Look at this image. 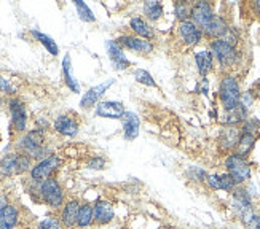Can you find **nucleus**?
<instances>
[{"instance_id": "1", "label": "nucleus", "mask_w": 260, "mask_h": 229, "mask_svg": "<svg viewBox=\"0 0 260 229\" xmlns=\"http://www.w3.org/2000/svg\"><path fill=\"white\" fill-rule=\"evenodd\" d=\"M32 189H29V194L40 204H45L48 209L51 210H61V207L64 205V202L67 201L66 198V189L61 185V181L51 177L47 178L40 183H34L30 181Z\"/></svg>"}, {"instance_id": "2", "label": "nucleus", "mask_w": 260, "mask_h": 229, "mask_svg": "<svg viewBox=\"0 0 260 229\" xmlns=\"http://www.w3.org/2000/svg\"><path fill=\"white\" fill-rule=\"evenodd\" d=\"M15 151L24 153L39 163L42 159L53 155V151L47 146V132L34 128L24 134H21L15 142Z\"/></svg>"}, {"instance_id": "3", "label": "nucleus", "mask_w": 260, "mask_h": 229, "mask_svg": "<svg viewBox=\"0 0 260 229\" xmlns=\"http://www.w3.org/2000/svg\"><path fill=\"white\" fill-rule=\"evenodd\" d=\"M241 94H243V91H241L238 77L230 72L223 73L219 82V91H217L219 102L223 111H232L236 107H240Z\"/></svg>"}, {"instance_id": "4", "label": "nucleus", "mask_w": 260, "mask_h": 229, "mask_svg": "<svg viewBox=\"0 0 260 229\" xmlns=\"http://www.w3.org/2000/svg\"><path fill=\"white\" fill-rule=\"evenodd\" d=\"M209 50L214 56V61L217 62V65L225 73H229V70L241 62V51L238 50V47L225 42L223 39L209 42Z\"/></svg>"}, {"instance_id": "5", "label": "nucleus", "mask_w": 260, "mask_h": 229, "mask_svg": "<svg viewBox=\"0 0 260 229\" xmlns=\"http://www.w3.org/2000/svg\"><path fill=\"white\" fill-rule=\"evenodd\" d=\"M230 209L236 220L243 226L249 223L251 216L257 212L254 205V198L249 194L246 186H236L230 194Z\"/></svg>"}, {"instance_id": "6", "label": "nucleus", "mask_w": 260, "mask_h": 229, "mask_svg": "<svg viewBox=\"0 0 260 229\" xmlns=\"http://www.w3.org/2000/svg\"><path fill=\"white\" fill-rule=\"evenodd\" d=\"M225 172L230 174L236 186H246L252 178V164L249 159L240 156L238 153H230L223 159Z\"/></svg>"}, {"instance_id": "7", "label": "nucleus", "mask_w": 260, "mask_h": 229, "mask_svg": "<svg viewBox=\"0 0 260 229\" xmlns=\"http://www.w3.org/2000/svg\"><path fill=\"white\" fill-rule=\"evenodd\" d=\"M62 166V158L58 153H53L48 158L42 159V161L36 163L29 172V181L40 183L47 178H51L58 174V170Z\"/></svg>"}, {"instance_id": "8", "label": "nucleus", "mask_w": 260, "mask_h": 229, "mask_svg": "<svg viewBox=\"0 0 260 229\" xmlns=\"http://www.w3.org/2000/svg\"><path fill=\"white\" fill-rule=\"evenodd\" d=\"M8 111H10V121H11V129L16 134H24L27 132L29 126V113L27 107L18 96L8 99Z\"/></svg>"}, {"instance_id": "9", "label": "nucleus", "mask_w": 260, "mask_h": 229, "mask_svg": "<svg viewBox=\"0 0 260 229\" xmlns=\"http://www.w3.org/2000/svg\"><path fill=\"white\" fill-rule=\"evenodd\" d=\"M240 137H241V126H223L217 139L220 153H223L225 156L235 153L240 142Z\"/></svg>"}, {"instance_id": "10", "label": "nucleus", "mask_w": 260, "mask_h": 229, "mask_svg": "<svg viewBox=\"0 0 260 229\" xmlns=\"http://www.w3.org/2000/svg\"><path fill=\"white\" fill-rule=\"evenodd\" d=\"M177 37H179L180 42L185 45V47H197V45H200L203 42V39H205V35H203V30L191 19L179 22Z\"/></svg>"}, {"instance_id": "11", "label": "nucleus", "mask_w": 260, "mask_h": 229, "mask_svg": "<svg viewBox=\"0 0 260 229\" xmlns=\"http://www.w3.org/2000/svg\"><path fill=\"white\" fill-rule=\"evenodd\" d=\"M216 10H214L212 4L209 2H195L191 4V16L190 19L195 22V24L201 29L205 30L211 22L212 19L216 18Z\"/></svg>"}, {"instance_id": "12", "label": "nucleus", "mask_w": 260, "mask_h": 229, "mask_svg": "<svg viewBox=\"0 0 260 229\" xmlns=\"http://www.w3.org/2000/svg\"><path fill=\"white\" fill-rule=\"evenodd\" d=\"M117 43L123 50H129V51H134L138 54H150L155 50L153 42L139 39V37L133 35V33H123V35H120L117 39Z\"/></svg>"}, {"instance_id": "13", "label": "nucleus", "mask_w": 260, "mask_h": 229, "mask_svg": "<svg viewBox=\"0 0 260 229\" xmlns=\"http://www.w3.org/2000/svg\"><path fill=\"white\" fill-rule=\"evenodd\" d=\"M94 209V224L98 226H107L115 220V205L109 199L99 198L93 202Z\"/></svg>"}, {"instance_id": "14", "label": "nucleus", "mask_w": 260, "mask_h": 229, "mask_svg": "<svg viewBox=\"0 0 260 229\" xmlns=\"http://www.w3.org/2000/svg\"><path fill=\"white\" fill-rule=\"evenodd\" d=\"M82 201L77 198H69L59 210V220L64 229H77L78 210H80Z\"/></svg>"}, {"instance_id": "15", "label": "nucleus", "mask_w": 260, "mask_h": 229, "mask_svg": "<svg viewBox=\"0 0 260 229\" xmlns=\"http://www.w3.org/2000/svg\"><path fill=\"white\" fill-rule=\"evenodd\" d=\"M53 129L62 137H75L80 129L78 120L71 113H61L53 121Z\"/></svg>"}, {"instance_id": "16", "label": "nucleus", "mask_w": 260, "mask_h": 229, "mask_svg": "<svg viewBox=\"0 0 260 229\" xmlns=\"http://www.w3.org/2000/svg\"><path fill=\"white\" fill-rule=\"evenodd\" d=\"M115 83V80L114 78H110L107 80V82L104 83H101L98 86H93V88H89L86 93L83 94V97L80 99V107L83 110H89V108H93L96 107L99 102H101V97H103L106 93H107V89Z\"/></svg>"}, {"instance_id": "17", "label": "nucleus", "mask_w": 260, "mask_h": 229, "mask_svg": "<svg viewBox=\"0 0 260 229\" xmlns=\"http://www.w3.org/2000/svg\"><path fill=\"white\" fill-rule=\"evenodd\" d=\"M94 113L99 118H107V120H121L123 114L126 113L123 102L118 100H101L94 107Z\"/></svg>"}, {"instance_id": "18", "label": "nucleus", "mask_w": 260, "mask_h": 229, "mask_svg": "<svg viewBox=\"0 0 260 229\" xmlns=\"http://www.w3.org/2000/svg\"><path fill=\"white\" fill-rule=\"evenodd\" d=\"M106 50H107V56L110 62L114 64L117 70H128L131 67V62L126 57L125 50L117 43V40H106Z\"/></svg>"}, {"instance_id": "19", "label": "nucleus", "mask_w": 260, "mask_h": 229, "mask_svg": "<svg viewBox=\"0 0 260 229\" xmlns=\"http://www.w3.org/2000/svg\"><path fill=\"white\" fill-rule=\"evenodd\" d=\"M21 223V209L10 202L0 207V229H16Z\"/></svg>"}, {"instance_id": "20", "label": "nucleus", "mask_w": 260, "mask_h": 229, "mask_svg": "<svg viewBox=\"0 0 260 229\" xmlns=\"http://www.w3.org/2000/svg\"><path fill=\"white\" fill-rule=\"evenodd\" d=\"M129 30H131L133 35L139 37V39L149 40V42L155 40V29H153V26L145 18L133 16L129 19Z\"/></svg>"}, {"instance_id": "21", "label": "nucleus", "mask_w": 260, "mask_h": 229, "mask_svg": "<svg viewBox=\"0 0 260 229\" xmlns=\"http://www.w3.org/2000/svg\"><path fill=\"white\" fill-rule=\"evenodd\" d=\"M230 30V24L229 21L225 19L222 15H216V18L212 19L211 24L203 30V35L208 40H219V39H223L227 35V32Z\"/></svg>"}, {"instance_id": "22", "label": "nucleus", "mask_w": 260, "mask_h": 229, "mask_svg": "<svg viewBox=\"0 0 260 229\" xmlns=\"http://www.w3.org/2000/svg\"><path fill=\"white\" fill-rule=\"evenodd\" d=\"M123 124V137L125 140L133 142L139 137V128H141V121L139 117L134 111H126L121 118Z\"/></svg>"}, {"instance_id": "23", "label": "nucleus", "mask_w": 260, "mask_h": 229, "mask_svg": "<svg viewBox=\"0 0 260 229\" xmlns=\"http://www.w3.org/2000/svg\"><path fill=\"white\" fill-rule=\"evenodd\" d=\"M195 64H197V70L198 73L206 78L212 70H214V65H216V61H214V56L211 53L209 48H205V50H198L195 51Z\"/></svg>"}, {"instance_id": "24", "label": "nucleus", "mask_w": 260, "mask_h": 229, "mask_svg": "<svg viewBox=\"0 0 260 229\" xmlns=\"http://www.w3.org/2000/svg\"><path fill=\"white\" fill-rule=\"evenodd\" d=\"M18 159L19 151H11L0 158V180L18 175Z\"/></svg>"}, {"instance_id": "25", "label": "nucleus", "mask_w": 260, "mask_h": 229, "mask_svg": "<svg viewBox=\"0 0 260 229\" xmlns=\"http://www.w3.org/2000/svg\"><path fill=\"white\" fill-rule=\"evenodd\" d=\"M247 118H249V110L240 105L232 111H223V117L220 121L223 126H241Z\"/></svg>"}, {"instance_id": "26", "label": "nucleus", "mask_w": 260, "mask_h": 229, "mask_svg": "<svg viewBox=\"0 0 260 229\" xmlns=\"http://www.w3.org/2000/svg\"><path fill=\"white\" fill-rule=\"evenodd\" d=\"M62 77H64V83L66 86L69 88L72 93L78 94L80 93V83L77 82L75 77H74V72H72V59L69 54H66L62 57Z\"/></svg>"}, {"instance_id": "27", "label": "nucleus", "mask_w": 260, "mask_h": 229, "mask_svg": "<svg viewBox=\"0 0 260 229\" xmlns=\"http://www.w3.org/2000/svg\"><path fill=\"white\" fill-rule=\"evenodd\" d=\"M94 224V209L91 202H82L78 210L77 229H88Z\"/></svg>"}, {"instance_id": "28", "label": "nucleus", "mask_w": 260, "mask_h": 229, "mask_svg": "<svg viewBox=\"0 0 260 229\" xmlns=\"http://www.w3.org/2000/svg\"><path fill=\"white\" fill-rule=\"evenodd\" d=\"M255 142H257V135L255 134L241 131V137H240V142H238V146H236L235 153H238L243 158H249V155L255 148Z\"/></svg>"}, {"instance_id": "29", "label": "nucleus", "mask_w": 260, "mask_h": 229, "mask_svg": "<svg viewBox=\"0 0 260 229\" xmlns=\"http://www.w3.org/2000/svg\"><path fill=\"white\" fill-rule=\"evenodd\" d=\"M142 13L145 15V19L149 22H155L163 18V4L158 0H150V2H144Z\"/></svg>"}, {"instance_id": "30", "label": "nucleus", "mask_w": 260, "mask_h": 229, "mask_svg": "<svg viewBox=\"0 0 260 229\" xmlns=\"http://www.w3.org/2000/svg\"><path fill=\"white\" fill-rule=\"evenodd\" d=\"M30 33H32V37L36 39L51 56L59 54V47L56 45V42L50 35H47V33H43V32H39V30H30Z\"/></svg>"}, {"instance_id": "31", "label": "nucleus", "mask_w": 260, "mask_h": 229, "mask_svg": "<svg viewBox=\"0 0 260 229\" xmlns=\"http://www.w3.org/2000/svg\"><path fill=\"white\" fill-rule=\"evenodd\" d=\"M208 172L203 169V167H198V166H190L187 170H185V177L188 181L191 183H197V185H203V183L206 181L208 178Z\"/></svg>"}, {"instance_id": "32", "label": "nucleus", "mask_w": 260, "mask_h": 229, "mask_svg": "<svg viewBox=\"0 0 260 229\" xmlns=\"http://www.w3.org/2000/svg\"><path fill=\"white\" fill-rule=\"evenodd\" d=\"M36 229H64L61 220H59V215H47L37 223Z\"/></svg>"}, {"instance_id": "33", "label": "nucleus", "mask_w": 260, "mask_h": 229, "mask_svg": "<svg viewBox=\"0 0 260 229\" xmlns=\"http://www.w3.org/2000/svg\"><path fill=\"white\" fill-rule=\"evenodd\" d=\"M74 5L77 8L78 18H80L82 21H85V22H94L96 21L94 13H93L91 8H89L85 2H82V0H74Z\"/></svg>"}, {"instance_id": "34", "label": "nucleus", "mask_w": 260, "mask_h": 229, "mask_svg": "<svg viewBox=\"0 0 260 229\" xmlns=\"http://www.w3.org/2000/svg\"><path fill=\"white\" fill-rule=\"evenodd\" d=\"M174 16L179 22L188 21L191 16V4L187 2H176L174 4Z\"/></svg>"}, {"instance_id": "35", "label": "nucleus", "mask_w": 260, "mask_h": 229, "mask_svg": "<svg viewBox=\"0 0 260 229\" xmlns=\"http://www.w3.org/2000/svg\"><path fill=\"white\" fill-rule=\"evenodd\" d=\"M134 80L138 83L149 86V88H156V82L153 80L152 73L149 70H144V68H136L134 70Z\"/></svg>"}, {"instance_id": "36", "label": "nucleus", "mask_w": 260, "mask_h": 229, "mask_svg": "<svg viewBox=\"0 0 260 229\" xmlns=\"http://www.w3.org/2000/svg\"><path fill=\"white\" fill-rule=\"evenodd\" d=\"M18 93V89L13 86V83H11V80L0 75V94H7L10 97H15Z\"/></svg>"}, {"instance_id": "37", "label": "nucleus", "mask_w": 260, "mask_h": 229, "mask_svg": "<svg viewBox=\"0 0 260 229\" xmlns=\"http://www.w3.org/2000/svg\"><path fill=\"white\" fill-rule=\"evenodd\" d=\"M205 185L211 189V191H222V180H220V174L217 172H212V174L208 175Z\"/></svg>"}, {"instance_id": "38", "label": "nucleus", "mask_w": 260, "mask_h": 229, "mask_svg": "<svg viewBox=\"0 0 260 229\" xmlns=\"http://www.w3.org/2000/svg\"><path fill=\"white\" fill-rule=\"evenodd\" d=\"M107 166V159L104 156H93L86 161V167L91 170H104Z\"/></svg>"}, {"instance_id": "39", "label": "nucleus", "mask_w": 260, "mask_h": 229, "mask_svg": "<svg viewBox=\"0 0 260 229\" xmlns=\"http://www.w3.org/2000/svg\"><path fill=\"white\" fill-rule=\"evenodd\" d=\"M220 180H222V191L227 193V194H232L235 191V188H236V183L230 177V174H227V172H222V174H220Z\"/></svg>"}, {"instance_id": "40", "label": "nucleus", "mask_w": 260, "mask_h": 229, "mask_svg": "<svg viewBox=\"0 0 260 229\" xmlns=\"http://www.w3.org/2000/svg\"><path fill=\"white\" fill-rule=\"evenodd\" d=\"M258 128H260V123L258 120L255 118H247L243 124H241V131L243 132H251V134H255L258 132Z\"/></svg>"}, {"instance_id": "41", "label": "nucleus", "mask_w": 260, "mask_h": 229, "mask_svg": "<svg viewBox=\"0 0 260 229\" xmlns=\"http://www.w3.org/2000/svg\"><path fill=\"white\" fill-rule=\"evenodd\" d=\"M240 105H243L244 108L249 110L252 105H254V96L251 94V91H246V93L241 94V102H240Z\"/></svg>"}, {"instance_id": "42", "label": "nucleus", "mask_w": 260, "mask_h": 229, "mask_svg": "<svg viewBox=\"0 0 260 229\" xmlns=\"http://www.w3.org/2000/svg\"><path fill=\"white\" fill-rule=\"evenodd\" d=\"M244 227H246V229H260V213L255 212V213L251 216L249 223H247Z\"/></svg>"}, {"instance_id": "43", "label": "nucleus", "mask_w": 260, "mask_h": 229, "mask_svg": "<svg viewBox=\"0 0 260 229\" xmlns=\"http://www.w3.org/2000/svg\"><path fill=\"white\" fill-rule=\"evenodd\" d=\"M200 91L205 96H208V91H209V83H208V78H203V82H201V86H200Z\"/></svg>"}, {"instance_id": "44", "label": "nucleus", "mask_w": 260, "mask_h": 229, "mask_svg": "<svg viewBox=\"0 0 260 229\" xmlns=\"http://www.w3.org/2000/svg\"><path fill=\"white\" fill-rule=\"evenodd\" d=\"M251 8H252V11H254V13L260 18V0H255V2L251 5Z\"/></svg>"}, {"instance_id": "45", "label": "nucleus", "mask_w": 260, "mask_h": 229, "mask_svg": "<svg viewBox=\"0 0 260 229\" xmlns=\"http://www.w3.org/2000/svg\"><path fill=\"white\" fill-rule=\"evenodd\" d=\"M2 105H4V97L0 96V108H2Z\"/></svg>"}, {"instance_id": "46", "label": "nucleus", "mask_w": 260, "mask_h": 229, "mask_svg": "<svg viewBox=\"0 0 260 229\" xmlns=\"http://www.w3.org/2000/svg\"><path fill=\"white\" fill-rule=\"evenodd\" d=\"M227 229H238V227H227Z\"/></svg>"}, {"instance_id": "47", "label": "nucleus", "mask_w": 260, "mask_h": 229, "mask_svg": "<svg viewBox=\"0 0 260 229\" xmlns=\"http://www.w3.org/2000/svg\"><path fill=\"white\" fill-rule=\"evenodd\" d=\"M0 193H2V191H0Z\"/></svg>"}]
</instances>
